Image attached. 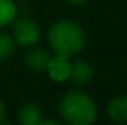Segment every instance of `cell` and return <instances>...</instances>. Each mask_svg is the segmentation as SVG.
<instances>
[{"mask_svg": "<svg viewBox=\"0 0 127 125\" xmlns=\"http://www.w3.org/2000/svg\"><path fill=\"white\" fill-rule=\"evenodd\" d=\"M49 43L55 53L72 58L78 55L86 43V35L83 28L72 21H58L47 32Z\"/></svg>", "mask_w": 127, "mask_h": 125, "instance_id": "6da1fadb", "label": "cell"}, {"mask_svg": "<svg viewBox=\"0 0 127 125\" xmlns=\"http://www.w3.org/2000/svg\"><path fill=\"white\" fill-rule=\"evenodd\" d=\"M59 113L68 124L89 125L97 116L96 104L89 94L80 90L68 91L59 103Z\"/></svg>", "mask_w": 127, "mask_h": 125, "instance_id": "7a4b0ae2", "label": "cell"}, {"mask_svg": "<svg viewBox=\"0 0 127 125\" xmlns=\"http://www.w3.org/2000/svg\"><path fill=\"white\" fill-rule=\"evenodd\" d=\"M12 37L21 46H32L40 38V27L32 19L21 18L12 25Z\"/></svg>", "mask_w": 127, "mask_h": 125, "instance_id": "3957f363", "label": "cell"}, {"mask_svg": "<svg viewBox=\"0 0 127 125\" xmlns=\"http://www.w3.org/2000/svg\"><path fill=\"white\" fill-rule=\"evenodd\" d=\"M46 71H47L49 77L52 78V81H55V83H64L69 77L71 61H69V58L56 53L55 56L50 58V62L47 65Z\"/></svg>", "mask_w": 127, "mask_h": 125, "instance_id": "277c9868", "label": "cell"}, {"mask_svg": "<svg viewBox=\"0 0 127 125\" xmlns=\"http://www.w3.org/2000/svg\"><path fill=\"white\" fill-rule=\"evenodd\" d=\"M68 80L77 87H84V85L90 84L93 80L92 65L86 61H78L75 63H71V71H69Z\"/></svg>", "mask_w": 127, "mask_h": 125, "instance_id": "5b68a950", "label": "cell"}, {"mask_svg": "<svg viewBox=\"0 0 127 125\" xmlns=\"http://www.w3.org/2000/svg\"><path fill=\"white\" fill-rule=\"evenodd\" d=\"M50 58L52 56L47 50H44L41 47H32L25 53L24 61L30 69L35 71V72H44L50 62Z\"/></svg>", "mask_w": 127, "mask_h": 125, "instance_id": "8992f818", "label": "cell"}, {"mask_svg": "<svg viewBox=\"0 0 127 125\" xmlns=\"http://www.w3.org/2000/svg\"><path fill=\"white\" fill-rule=\"evenodd\" d=\"M108 116L115 122H127V96H117L108 102Z\"/></svg>", "mask_w": 127, "mask_h": 125, "instance_id": "52a82bcc", "label": "cell"}, {"mask_svg": "<svg viewBox=\"0 0 127 125\" xmlns=\"http://www.w3.org/2000/svg\"><path fill=\"white\" fill-rule=\"evenodd\" d=\"M43 112L38 106L25 103L19 110V122L22 125H41Z\"/></svg>", "mask_w": 127, "mask_h": 125, "instance_id": "ba28073f", "label": "cell"}, {"mask_svg": "<svg viewBox=\"0 0 127 125\" xmlns=\"http://www.w3.org/2000/svg\"><path fill=\"white\" fill-rule=\"evenodd\" d=\"M16 12L18 9L13 0H0V28L13 22Z\"/></svg>", "mask_w": 127, "mask_h": 125, "instance_id": "9c48e42d", "label": "cell"}, {"mask_svg": "<svg viewBox=\"0 0 127 125\" xmlns=\"http://www.w3.org/2000/svg\"><path fill=\"white\" fill-rule=\"evenodd\" d=\"M15 47H16V41L13 40V37L6 32H0V61L9 59L13 55Z\"/></svg>", "mask_w": 127, "mask_h": 125, "instance_id": "30bf717a", "label": "cell"}, {"mask_svg": "<svg viewBox=\"0 0 127 125\" xmlns=\"http://www.w3.org/2000/svg\"><path fill=\"white\" fill-rule=\"evenodd\" d=\"M4 103L1 102V99H0V124H3L4 122Z\"/></svg>", "mask_w": 127, "mask_h": 125, "instance_id": "8fae6325", "label": "cell"}, {"mask_svg": "<svg viewBox=\"0 0 127 125\" xmlns=\"http://www.w3.org/2000/svg\"><path fill=\"white\" fill-rule=\"evenodd\" d=\"M69 3H72V4H80V3H84V1H87V0H68Z\"/></svg>", "mask_w": 127, "mask_h": 125, "instance_id": "7c38bea8", "label": "cell"}]
</instances>
